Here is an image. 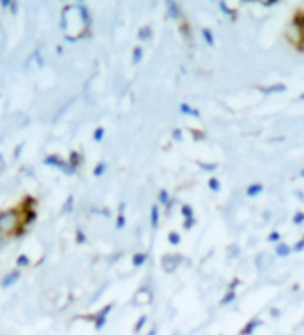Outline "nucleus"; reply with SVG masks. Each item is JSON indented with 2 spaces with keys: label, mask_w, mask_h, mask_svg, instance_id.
Segmentation results:
<instances>
[{
  "label": "nucleus",
  "mask_w": 304,
  "mask_h": 335,
  "mask_svg": "<svg viewBox=\"0 0 304 335\" xmlns=\"http://www.w3.org/2000/svg\"><path fill=\"white\" fill-rule=\"evenodd\" d=\"M27 228L23 227V218L20 209H7L0 212V234L4 236H22Z\"/></svg>",
  "instance_id": "obj_1"
},
{
  "label": "nucleus",
  "mask_w": 304,
  "mask_h": 335,
  "mask_svg": "<svg viewBox=\"0 0 304 335\" xmlns=\"http://www.w3.org/2000/svg\"><path fill=\"white\" fill-rule=\"evenodd\" d=\"M18 277H20V271H18V269H14V271H9L7 275H5L4 280H2V286H4V287L13 286L14 282L18 280Z\"/></svg>",
  "instance_id": "obj_2"
},
{
  "label": "nucleus",
  "mask_w": 304,
  "mask_h": 335,
  "mask_svg": "<svg viewBox=\"0 0 304 335\" xmlns=\"http://www.w3.org/2000/svg\"><path fill=\"white\" fill-rule=\"evenodd\" d=\"M7 244V236H4V234H0V251H2V248Z\"/></svg>",
  "instance_id": "obj_3"
},
{
  "label": "nucleus",
  "mask_w": 304,
  "mask_h": 335,
  "mask_svg": "<svg viewBox=\"0 0 304 335\" xmlns=\"http://www.w3.org/2000/svg\"><path fill=\"white\" fill-rule=\"evenodd\" d=\"M25 264H29V259H27L25 255H22V257L18 259V266H25Z\"/></svg>",
  "instance_id": "obj_4"
},
{
  "label": "nucleus",
  "mask_w": 304,
  "mask_h": 335,
  "mask_svg": "<svg viewBox=\"0 0 304 335\" xmlns=\"http://www.w3.org/2000/svg\"><path fill=\"white\" fill-rule=\"evenodd\" d=\"M4 168H5V161H4V155L0 153V173L4 171Z\"/></svg>",
  "instance_id": "obj_5"
},
{
  "label": "nucleus",
  "mask_w": 304,
  "mask_h": 335,
  "mask_svg": "<svg viewBox=\"0 0 304 335\" xmlns=\"http://www.w3.org/2000/svg\"><path fill=\"white\" fill-rule=\"evenodd\" d=\"M101 136H103V130H101V129H100V130H96V132H94V139H100Z\"/></svg>",
  "instance_id": "obj_6"
},
{
  "label": "nucleus",
  "mask_w": 304,
  "mask_h": 335,
  "mask_svg": "<svg viewBox=\"0 0 304 335\" xmlns=\"http://www.w3.org/2000/svg\"><path fill=\"white\" fill-rule=\"evenodd\" d=\"M155 334H157V332H155V330H151V334H150V335H155Z\"/></svg>",
  "instance_id": "obj_7"
}]
</instances>
